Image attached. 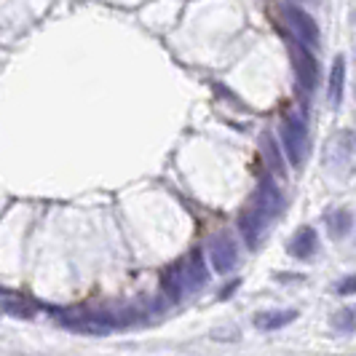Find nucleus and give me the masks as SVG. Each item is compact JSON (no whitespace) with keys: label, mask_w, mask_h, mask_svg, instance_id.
Listing matches in <instances>:
<instances>
[{"label":"nucleus","mask_w":356,"mask_h":356,"mask_svg":"<svg viewBox=\"0 0 356 356\" xmlns=\"http://www.w3.org/2000/svg\"><path fill=\"white\" fill-rule=\"evenodd\" d=\"M356 292V276H346L338 284V295H354Z\"/></svg>","instance_id":"obj_17"},{"label":"nucleus","mask_w":356,"mask_h":356,"mask_svg":"<svg viewBox=\"0 0 356 356\" xmlns=\"http://www.w3.org/2000/svg\"><path fill=\"white\" fill-rule=\"evenodd\" d=\"M316 250H319V233L308 228V225L298 228V233L289 241V254L298 257V260H311L316 254Z\"/></svg>","instance_id":"obj_8"},{"label":"nucleus","mask_w":356,"mask_h":356,"mask_svg":"<svg viewBox=\"0 0 356 356\" xmlns=\"http://www.w3.org/2000/svg\"><path fill=\"white\" fill-rule=\"evenodd\" d=\"M209 260L217 273H231L238 263V247L231 233H217L209 238Z\"/></svg>","instance_id":"obj_4"},{"label":"nucleus","mask_w":356,"mask_h":356,"mask_svg":"<svg viewBox=\"0 0 356 356\" xmlns=\"http://www.w3.org/2000/svg\"><path fill=\"white\" fill-rule=\"evenodd\" d=\"M3 311L17 316V319H33L35 316V308L27 303V298H17V295L3 298Z\"/></svg>","instance_id":"obj_14"},{"label":"nucleus","mask_w":356,"mask_h":356,"mask_svg":"<svg viewBox=\"0 0 356 356\" xmlns=\"http://www.w3.org/2000/svg\"><path fill=\"white\" fill-rule=\"evenodd\" d=\"M289 56H292V67H295V78L300 83V89L314 91L319 83V62L314 59L311 49L303 40H289Z\"/></svg>","instance_id":"obj_2"},{"label":"nucleus","mask_w":356,"mask_h":356,"mask_svg":"<svg viewBox=\"0 0 356 356\" xmlns=\"http://www.w3.org/2000/svg\"><path fill=\"white\" fill-rule=\"evenodd\" d=\"M266 217L263 212H257L254 207H247L244 212L238 214V231L244 236V241H247V247L254 250L257 244H260V238H263V231H266Z\"/></svg>","instance_id":"obj_7"},{"label":"nucleus","mask_w":356,"mask_h":356,"mask_svg":"<svg viewBox=\"0 0 356 356\" xmlns=\"http://www.w3.org/2000/svg\"><path fill=\"white\" fill-rule=\"evenodd\" d=\"M161 289L166 292V298H169V300H175V303L182 300V292L188 289L182 263H175V266H169L163 273H161Z\"/></svg>","instance_id":"obj_11"},{"label":"nucleus","mask_w":356,"mask_h":356,"mask_svg":"<svg viewBox=\"0 0 356 356\" xmlns=\"http://www.w3.org/2000/svg\"><path fill=\"white\" fill-rule=\"evenodd\" d=\"M282 145H284V156L292 166H303L308 156V129L298 115H286L282 121Z\"/></svg>","instance_id":"obj_1"},{"label":"nucleus","mask_w":356,"mask_h":356,"mask_svg":"<svg viewBox=\"0 0 356 356\" xmlns=\"http://www.w3.org/2000/svg\"><path fill=\"white\" fill-rule=\"evenodd\" d=\"M295 319H298L295 308H270V311H260L254 316V327L263 332H273V330H282L286 324H292Z\"/></svg>","instance_id":"obj_9"},{"label":"nucleus","mask_w":356,"mask_h":356,"mask_svg":"<svg viewBox=\"0 0 356 356\" xmlns=\"http://www.w3.org/2000/svg\"><path fill=\"white\" fill-rule=\"evenodd\" d=\"M185 268V282H188V289H201V286L209 282V270H207V263H204V252L193 250L188 254V260L182 263Z\"/></svg>","instance_id":"obj_10"},{"label":"nucleus","mask_w":356,"mask_h":356,"mask_svg":"<svg viewBox=\"0 0 356 356\" xmlns=\"http://www.w3.org/2000/svg\"><path fill=\"white\" fill-rule=\"evenodd\" d=\"M332 327L338 330V332H354V327H356V319H354V311L351 308H340L338 314L332 316Z\"/></svg>","instance_id":"obj_16"},{"label":"nucleus","mask_w":356,"mask_h":356,"mask_svg":"<svg viewBox=\"0 0 356 356\" xmlns=\"http://www.w3.org/2000/svg\"><path fill=\"white\" fill-rule=\"evenodd\" d=\"M260 147H263V159L268 161V169H273L276 175H284V156L279 150V145L273 140V134H263L260 137Z\"/></svg>","instance_id":"obj_13"},{"label":"nucleus","mask_w":356,"mask_h":356,"mask_svg":"<svg viewBox=\"0 0 356 356\" xmlns=\"http://www.w3.org/2000/svg\"><path fill=\"white\" fill-rule=\"evenodd\" d=\"M327 228H330V233H332L335 238L348 236V231H351V212L338 209V212L327 214Z\"/></svg>","instance_id":"obj_15"},{"label":"nucleus","mask_w":356,"mask_h":356,"mask_svg":"<svg viewBox=\"0 0 356 356\" xmlns=\"http://www.w3.org/2000/svg\"><path fill=\"white\" fill-rule=\"evenodd\" d=\"M343 91H346V56L338 54L335 62H332V70H330V89H327V97H330L332 107H340Z\"/></svg>","instance_id":"obj_12"},{"label":"nucleus","mask_w":356,"mask_h":356,"mask_svg":"<svg viewBox=\"0 0 356 356\" xmlns=\"http://www.w3.org/2000/svg\"><path fill=\"white\" fill-rule=\"evenodd\" d=\"M252 207H254L257 212H263L266 220L279 217L282 207H284V198H282L279 188H276V182H273L270 177L260 179V185H257V191H254V196H252Z\"/></svg>","instance_id":"obj_5"},{"label":"nucleus","mask_w":356,"mask_h":356,"mask_svg":"<svg viewBox=\"0 0 356 356\" xmlns=\"http://www.w3.org/2000/svg\"><path fill=\"white\" fill-rule=\"evenodd\" d=\"M282 14H284L286 24L292 27V33H295L298 40H303L305 46H319L321 30H319V24H316V19L311 17L308 11H303L300 6H289V3H286L284 8H282Z\"/></svg>","instance_id":"obj_3"},{"label":"nucleus","mask_w":356,"mask_h":356,"mask_svg":"<svg viewBox=\"0 0 356 356\" xmlns=\"http://www.w3.org/2000/svg\"><path fill=\"white\" fill-rule=\"evenodd\" d=\"M343 143V134H335V137H330V143H327V150H324V163L330 166V169H340V166H351V161H354V153H356V137L354 134H348L346 137V145Z\"/></svg>","instance_id":"obj_6"}]
</instances>
